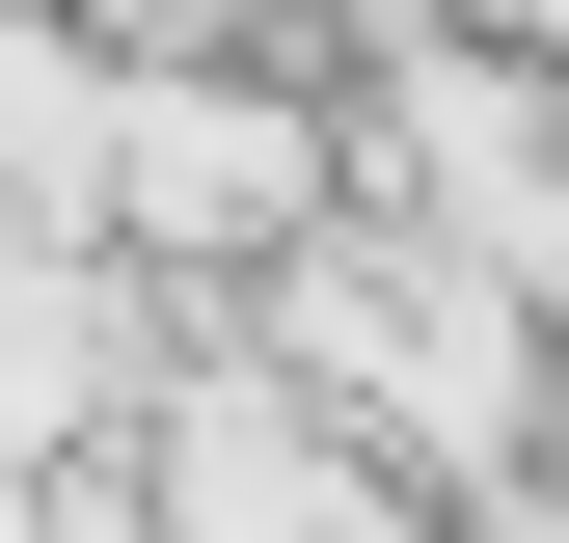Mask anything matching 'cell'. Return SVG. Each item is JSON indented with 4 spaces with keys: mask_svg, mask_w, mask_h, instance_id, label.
I'll return each instance as SVG.
<instances>
[{
    "mask_svg": "<svg viewBox=\"0 0 569 543\" xmlns=\"http://www.w3.org/2000/svg\"><path fill=\"white\" fill-rule=\"evenodd\" d=\"M326 218H352V109L244 82V55H136V109H109V245L136 272H271Z\"/></svg>",
    "mask_w": 569,
    "mask_h": 543,
    "instance_id": "2",
    "label": "cell"
},
{
    "mask_svg": "<svg viewBox=\"0 0 569 543\" xmlns=\"http://www.w3.org/2000/svg\"><path fill=\"white\" fill-rule=\"evenodd\" d=\"M244 354L299 381L380 490H435V516H516L542 462H569V326H542V272L461 245V218H407V190H352L326 245L244 272Z\"/></svg>",
    "mask_w": 569,
    "mask_h": 543,
    "instance_id": "1",
    "label": "cell"
}]
</instances>
